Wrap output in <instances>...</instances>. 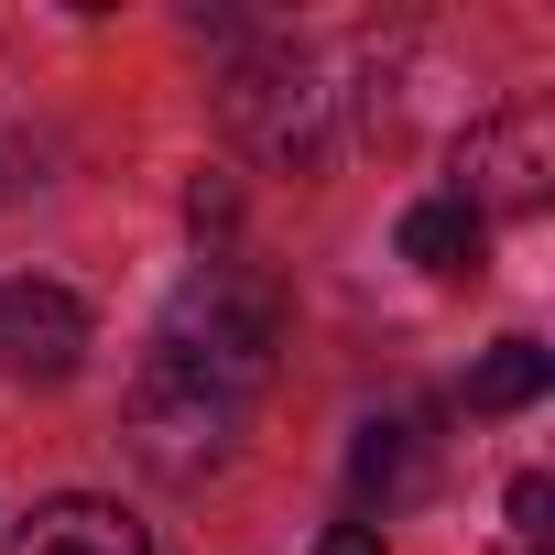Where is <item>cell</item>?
I'll list each match as a JSON object with an SVG mask.
<instances>
[{"mask_svg":"<svg viewBox=\"0 0 555 555\" xmlns=\"http://www.w3.org/2000/svg\"><path fill=\"white\" fill-rule=\"evenodd\" d=\"M272 349H284V295L250 284V272H229V261H207L196 284L175 295L153 360H175V371L207 382L218 403H250V392L272 382Z\"/></svg>","mask_w":555,"mask_h":555,"instance_id":"cell-1","label":"cell"},{"mask_svg":"<svg viewBox=\"0 0 555 555\" xmlns=\"http://www.w3.org/2000/svg\"><path fill=\"white\" fill-rule=\"evenodd\" d=\"M218 109H229V131L261 153V164H284V175H306L317 153H327V131H338V88L317 77V55H250V66H229V88H218Z\"/></svg>","mask_w":555,"mask_h":555,"instance_id":"cell-2","label":"cell"},{"mask_svg":"<svg viewBox=\"0 0 555 555\" xmlns=\"http://www.w3.org/2000/svg\"><path fill=\"white\" fill-rule=\"evenodd\" d=\"M229 436H240V403H218L207 382H185L175 360H142V382H131V457L153 468V479H207L218 457H229Z\"/></svg>","mask_w":555,"mask_h":555,"instance_id":"cell-3","label":"cell"},{"mask_svg":"<svg viewBox=\"0 0 555 555\" xmlns=\"http://www.w3.org/2000/svg\"><path fill=\"white\" fill-rule=\"evenodd\" d=\"M544 175H555V120L544 109H501L457 142V207L490 229V218H522L544 207Z\"/></svg>","mask_w":555,"mask_h":555,"instance_id":"cell-4","label":"cell"},{"mask_svg":"<svg viewBox=\"0 0 555 555\" xmlns=\"http://www.w3.org/2000/svg\"><path fill=\"white\" fill-rule=\"evenodd\" d=\"M77 360H88V306L66 284L12 272L0 284V382H66Z\"/></svg>","mask_w":555,"mask_h":555,"instance_id":"cell-5","label":"cell"},{"mask_svg":"<svg viewBox=\"0 0 555 555\" xmlns=\"http://www.w3.org/2000/svg\"><path fill=\"white\" fill-rule=\"evenodd\" d=\"M12 555H153V544H142V522L120 501H44L12 533Z\"/></svg>","mask_w":555,"mask_h":555,"instance_id":"cell-6","label":"cell"},{"mask_svg":"<svg viewBox=\"0 0 555 555\" xmlns=\"http://www.w3.org/2000/svg\"><path fill=\"white\" fill-rule=\"evenodd\" d=\"M479 218L457 207V196H425V207H403V261L414 272H479Z\"/></svg>","mask_w":555,"mask_h":555,"instance_id":"cell-7","label":"cell"},{"mask_svg":"<svg viewBox=\"0 0 555 555\" xmlns=\"http://www.w3.org/2000/svg\"><path fill=\"white\" fill-rule=\"evenodd\" d=\"M544 382H555V360H544L533 338H501V349L468 371V403H479V414H522V403H544Z\"/></svg>","mask_w":555,"mask_h":555,"instance_id":"cell-8","label":"cell"},{"mask_svg":"<svg viewBox=\"0 0 555 555\" xmlns=\"http://www.w3.org/2000/svg\"><path fill=\"white\" fill-rule=\"evenodd\" d=\"M349 490H360V501H403V490H414V436H403V425H360Z\"/></svg>","mask_w":555,"mask_h":555,"instance_id":"cell-9","label":"cell"},{"mask_svg":"<svg viewBox=\"0 0 555 555\" xmlns=\"http://www.w3.org/2000/svg\"><path fill=\"white\" fill-rule=\"evenodd\" d=\"M544 512H555V490H544V479H512V544H522V555L544 544Z\"/></svg>","mask_w":555,"mask_h":555,"instance_id":"cell-10","label":"cell"},{"mask_svg":"<svg viewBox=\"0 0 555 555\" xmlns=\"http://www.w3.org/2000/svg\"><path fill=\"white\" fill-rule=\"evenodd\" d=\"M317 555H382V522H338V533H317Z\"/></svg>","mask_w":555,"mask_h":555,"instance_id":"cell-11","label":"cell"},{"mask_svg":"<svg viewBox=\"0 0 555 555\" xmlns=\"http://www.w3.org/2000/svg\"><path fill=\"white\" fill-rule=\"evenodd\" d=\"M12 175H23V153H12V142H0V196H12Z\"/></svg>","mask_w":555,"mask_h":555,"instance_id":"cell-12","label":"cell"}]
</instances>
